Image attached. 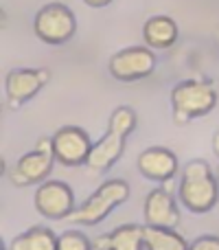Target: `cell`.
I'll return each instance as SVG.
<instances>
[{"label": "cell", "instance_id": "obj_1", "mask_svg": "<svg viewBox=\"0 0 219 250\" xmlns=\"http://www.w3.org/2000/svg\"><path fill=\"white\" fill-rule=\"evenodd\" d=\"M134 127H136V112L129 105H119L110 114L105 134L92 145L86 167L95 173H103L110 167H114L123 156L125 143H127L129 134L134 132Z\"/></svg>", "mask_w": 219, "mask_h": 250}, {"label": "cell", "instance_id": "obj_2", "mask_svg": "<svg viewBox=\"0 0 219 250\" xmlns=\"http://www.w3.org/2000/svg\"><path fill=\"white\" fill-rule=\"evenodd\" d=\"M178 195H180L182 207L195 215H204L215 208V204L219 202V182L206 160L198 158L184 165Z\"/></svg>", "mask_w": 219, "mask_h": 250}, {"label": "cell", "instance_id": "obj_3", "mask_svg": "<svg viewBox=\"0 0 219 250\" xmlns=\"http://www.w3.org/2000/svg\"><path fill=\"white\" fill-rule=\"evenodd\" d=\"M217 105V90L211 79H184L171 90V110L176 125H186L206 117Z\"/></svg>", "mask_w": 219, "mask_h": 250}, {"label": "cell", "instance_id": "obj_4", "mask_svg": "<svg viewBox=\"0 0 219 250\" xmlns=\"http://www.w3.org/2000/svg\"><path fill=\"white\" fill-rule=\"evenodd\" d=\"M127 198H129L127 182L120 180V178L105 180L81 207L75 208V213L68 217V222L70 224H79V226H97V224H101L116 207L127 202Z\"/></svg>", "mask_w": 219, "mask_h": 250}, {"label": "cell", "instance_id": "obj_5", "mask_svg": "<svg viewBox=\"0 0 219 250\" xmlns=\"http://www.w3.org/2000/svg\"><path fill=\"white\" fill-rule=\"evenodd\" d=\"M33 31L42 42L60 46L77 33V18L66 4L61 2H48L35 13Z\"/></svg>", "mask_w": 219, "mask_h": 250}, {"label": "cell", "instance_id": "obj_6", "mask_svg": "<svg viewBox=\"0 0 219 250\" xmlns=\"http://www.w3.org/2000/svg\"><path fill=\"white\" fill-rule=\"evenodd\" d=\"M53 165H55V154H53V141L51 138H40L33 151L18 158V163L11 169V182L16 187H33L46 182L51 176Z\"/></svg>", "mask_w": 219, "mask_h": 250}, {"label": "cell", "instance_id": "obj_7", "mask_svg": "<svg viewBox=\"0 0 219 250\" xmlns=\"http://www.w3.org/2000/svg\"><path fill=\"white\" fill-rule=\"evenodd\" d=\"M156 55L149 46H127L116 51L108 62V70L119 82H138L154 73Z\"/></svg>", "mask_w": 219, "mask_h": 250}, {"label": "cell", "instance_id": "obj_8", "mask_svg": "<svg viewBox=\"0 0 219 250\" xmlns=\"http://www.w3.org/2000/svg\"><path fill=\"white\" fill-rule=\"evenodd\" d=\"M51 141H53L55 160L60 165H64V167H81V165H86L88 158H90L92 145H95L90 141V136L77 125L60 127L51 136Z\"/></svg>", "mask_w": 219, "mask_h": 250}, {"label": "cell", "instance_id": "obj_9", "mask_svg": "<svg viewBox=\"0 0 219 250\" xmlns=\"http://www.w3.org/2000/svg\"><path fill=\"white\" fill-rule=\"evenodd\" d=\"M33 204L40 215L48 220H68L75 213V193L66 182L46 180L35 191Z\"/></svg>", "mask_w": 219, "mask_h": 250}, {"label": "cell", "instance_id": "obj_10", "mask_svg": "<svg viewBox=\"0 0 219 250\" xmlns=\"http://www.w3.org/2000/svg\"><path fill=\"white\" fill-rule=\"evenodd\" d=\"M51 82V73L46 68H16L7 75L4 90L11 108H20L31 101L46 83Z\"/></svg>", "mask_w": 219, "mask_h": 250}, {"label": "cell", "instance_id": "obj_11", "mask_svg": "<svg viewBox=\"0 0 219 250\" xmlns=\"http://www.w3.org/2000/svg\"><path fill=\"white\" fill-rule=\"evenodd\" d=\"M142 217H145V224L154 226V229H178L182 215H180L176 198L169 193V189L156 187L145 198Z\"/></svg>", "mask_w": 219, "mask_h": 250}, {"label": "cell", "instance_id": "obj_12", "mask_svg": "<svg viewBox=\"0 0 219 250\" xmlns=\"http://www.w3.org/2000/svg\"><path fill=\"white\" fill-rule=\"evenodd\" d=\"M178 169H180L178 156L167 147H147L138 156V171L151 182L167 185L176 178Z\"/></svg>", "mask_w": 219, "mask_h": 250}, {"label": "cell", "instance_id": "obj_13", "mask_svg": "<svg viewBox=\"0 0 219 250\" xmlns=\"http://www.w3.org/2000/svg\"><path fill=\"white\" fill-rule=\"evenodd\" d=\"M95 250H145V226L125 224L92 242Z\"/></svg>", "mask_w": 219, "mask_h": 250}, {"label": "cell", "instance_id": "obj_14", "mask_svg": "<svg viewBox=\"0 0 219 250\" xmlns=\"http://www.w3.org/2000/svg\"><path fill=\"white\" fill-rule=\"evenodd\" d=\"M178 38H180L178 22L169 16H151L142 24V40L147 46L156 48V51L171 48L178 42Z\"/></svg>", "mask_w": 219, "mask_h": 250}, {"label": "cell", "instance_id": "obj_15", "mask_svg": "<svg viewBox=\"0 0 219 250\" xmlns=\"http://www.w3.org/2000/svg\"><path fill=\"white\" fill-rule=\"evenodd\" d=\"M57 237L60 235L46 226H31L29 230L11 239L9 250H57Z\"/></svg>", "mask_w": 219, "mask_h": 250}, {"label": "cell", "instance_id": "obj_16", "mask_svg": "<svg viewBox=\"0 0 219 250\" xmlns=\"http://www.w3.org/2000/svg\"><path fill=\"white\" fill-rule=\"evenodd\" d=\"M191 244L176 229L145 226V250H189Z\"/></svg>", "mask_w": 219, "mask_h": 250}, {"label": "cell", "instance_id": "obj_17", "mask_svg": "<svg viewBox=\"0 0 219 250\" xmlns=\"http://www.w3.org/2000/svg\"><path fill=\"white\" fill-rule=\"evenodd\" d=\"M57 250H95V246L79 230H66L57 237Z\"/></svg>", "mask_w": 219, "mask_h": 250}, {"label": "cell", "instance_id": "obj_18", "mask_svg": "<svg viewBox=\"0 0 219 250\" xmlns=\"http://www.w3.org/2000/svg\"><path fill=\"white\" fill-rule=\"evenodd\" d=\"M189 250H219V237H215V235L198 237L193 244H191Z\"/></svg>", "mask_w": 219, "mask_h": 250}, {"label": "cell", "instance_id": "obj_19", "mask_svg": "<svg viewBox=\"0 0 219 250\" xmlns=\"http://www.w3.org/2000/svg\"><path fill=\"white\" fill-rule=\"evenodd\" d=\"M83 2H86L88 7H92V9H101V7H108L112 0H83Z\"/></svg>", "mask_w": 219, "mask_h": 250}, {"label": "cell", "instance_id": "obj_20", "mask_svg": "<svg viewBox=\"0 0 219 250\" xmlns=\"http://www.w3.org/2000/svg\"><path fill=\"white\" fill-rule=\"evenodd\" d=\"M213 151H215V156L219 158V132L213 136Z\"/></svg>", "mask_w": 219, "mask_h": 250}, {"label": "cell", "instance_id": "obj_21", "mask_svg": "<svg viewBox=\"0 0 219 250\" xmlns=\"http://www.w3.org/2000/svg\"><path fill=\"white\" fill-rule=\"evenodd\" d=\"M213 38H215V44H217V46H219V26H217V29H215V33H213Z\"/></svg>", "mask_w": 219, "mask_h": 250}, {"label": "cell", "instance_id": "obj_22", "mask_svg": "<svg viewBox=\"0 0 219 250\" xmlns=\"http://www.w3.org/2000/svg\"><path fill=\"white\" fill-rule=\"evenodd\" d=\"M215 176H217V182H219V165H217V169H215Z\"/></svg>", "mask_w": 219, "mask_h": 250}]
</instances>
